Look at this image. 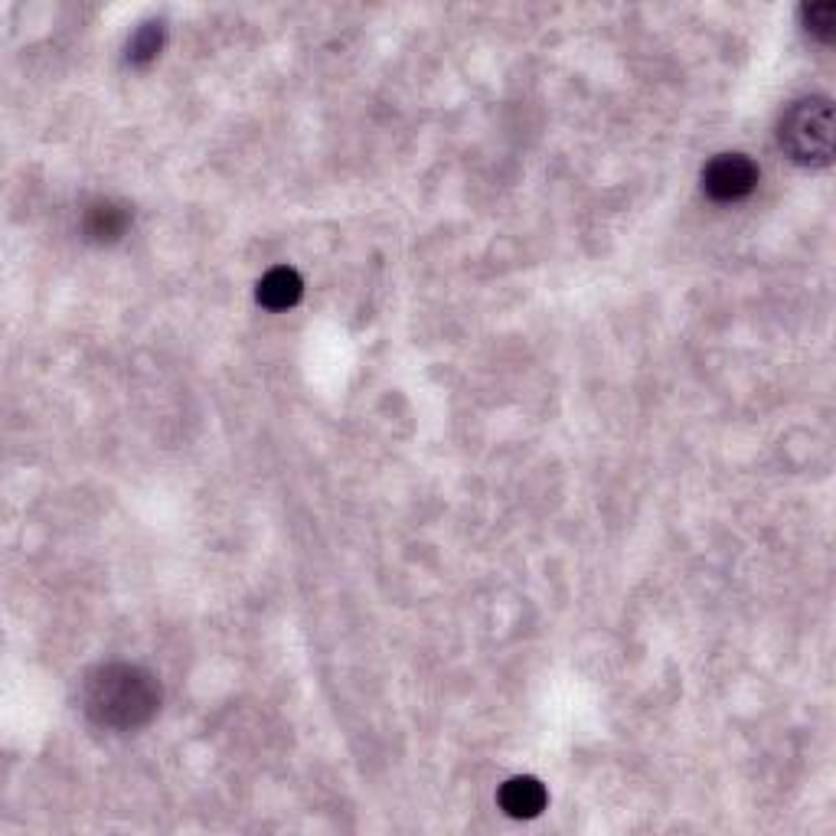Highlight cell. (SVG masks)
<instances>
[{
    "label": "cell",
    "mask_w": 836,
    "mask_h": 836,
    "mask_svg": "<svg viewBox=\"0 0 836 836\" xmlns=\"http://www.w3.org/2000/svg\"><path fill=\"white\" fill-rule=\"evenodd\" d=\"M79 703L95 726L115 729V732H134L157 716L160 683L144 667L101 664L85 673Z\"/></svg>",
    "instance_id": "cell-1"
},
{
    "label": "cell",
    "mask_w": 836,
    "mask_h": 836,
    "mask_svg": "<svg viewBox=\"0 0 836 836\" xmlns=\"http://www.w3.org/2000/svg\"><path fill=\"white\" fill-rule=\"evenodd\" d=\"M781 147L804 167H824L834 157V105L827 98L795 101L781 121Z\"/></svg>",
    "instance_id": "cell-2"
},
{
    "label": "cell",
    "mask_w": 836,
    "mask_h": 836,
    "mask_svg": "<svg viewBox=\"0 0 836 836\" xmlns=\"http://www.w3.org/2000/svg\"><path fill=\"white\" fill-rule=\"evenodd\" d=\"M703 187L719 203L745 200L759 187V167L745 154H719L706 164Z\"/></svg>",
    "instance_id": "cell-3"
},
{
    "label": "cell",
    "mask_w": 836,
    "mask_h": 836,
    "mask_svg": "<svg viewBox=\"0 0 836 836\" xmlns=\"http://www.w3.org/2000/svg\"><path fill=\"white\" fill-rule=\"evenodd\" d=\"M500 804L510 817H536L546 808V788L536 778H510L500 791Z\"/></svg>",
    "instance_id": "cell-4"
},
{
    "label": "cell",
    "mask_w": 836,
    "mask_h": 836,
    "mask_svg": "<svg viewBox=\"0 0 836 836\" xmlns=\"http://www.w3.org/2000/svg\"><path fill=\"white\" fill-rule=\"evenodd\" d=\"M301 291H304V285L295 268H272L259 285V301L272 311H282V308L298 304Z\"/></svg>",
    "instance_id": "cell-5"
},
{
    "label": "cell",
    "mask_w": 836,
    "mask_h": 836,
    "mask_svg": "<svg viewBox=\"0 0 836 836\" xmlns=\"http://www.w3.org/2000/svg\"><path fill=\"white\" fill-rule=\"evenodd\" d=\"M124 226H128V213L111 206V203H98V206L88 210V236H95L101 242L118 239L124 232Z\"/></svg>",
    "instance_id": "cell-6"
},
{
    "label": "cell",
    "mask_w": 836,
    "mask_h": 836,
    "mask_svg": "<svg viewBox=\"0 0 836 836\" xmlns=\"http://www.w3.org/2000/svg\"><path fill=\"white\" fill-rule=\"evenodd\" d=\"M804 20H808V29L821 39H831L834 36V23H836V7L827 0V3H811L804 7Z\"/></svg>",
    "instance_id": "cell-7"
},
{
    "label": "cell",
    "mask_w": 836,
    "mask_h": 836,
    "mask_svg": "<svg viewBox=\"0 0 836 836\" xmlns=\"http://www.w3.org/2000/svg\"><path fill=\"white\" fill-rule=\"evenodd\" d=\"M160 49V26H144L141 33H138V39L131 43V56L134 59H151L154 52Z\"/></svg>",
    "instance_id": "cell-8"
}]
</instances>
